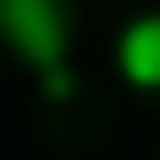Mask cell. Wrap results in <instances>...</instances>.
I'll return each mask as SVG.
<instances>
[{
	"instance_id": "cell-1",
	"label": "cell",
	"mask_w": 160,
	"mask_h": 160,
	"mask_svg": "<svg viewBox=\"0 0 160 160\" xmlns=\"http://www.w3.org/2000/svg\"><path fill=\"white\" fill-rule=\"evenodd\" d=\"M0 38L38 71L45 96H71L77 71H71V13L64 0H0Z\"/></svg>"
},
{
	"instance_id": "cell-2",
	"label": "cell",
	"mask_w": 160,
	"mask_h": 160,
	"mask_svg": "<svg viewBox=\"0 0 160 160\" xmlns=\"http://www.w3.org/2000/svg\"><path fill=\"white\" fill-rule=\"evenodd\" d=\"M115 64L135 90H160V13H141V19L122 26L115 38Z\"/></svg>"
}]
</instances>
